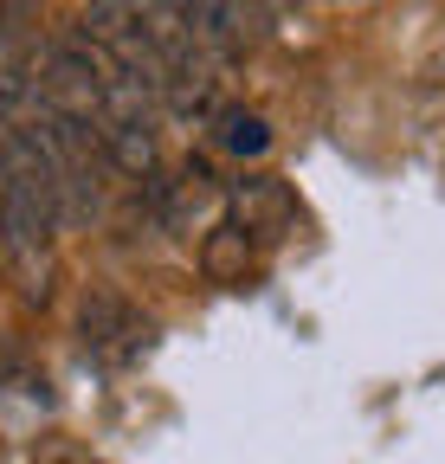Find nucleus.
Listing matches in <instances>:
<instances>
[{
	"mask_svg": "<svg viewBox=\"0 0 445 464\" xmlns=\"http://www.w3.org/2000/svg\"><path fill=\"white\" fill-rule=\"evenodd\" d=\"M219 149L239 155V161H258V155L271 149L265 116H258V110H227V116H219Z\"/></svg>",
	"mask_w": 445,
	"mask_h": 464,
	"instance_id": "39448f33",
	"label": "nucleus"
},
{
	"mask_svg": "<svg viewBox=\"0 0 445 464\" xmlns=\"http://www.w3.org/2000/svg\"><path fill=\"white\" fill-rule=\"evenodd\" d=\"M0 130H7V123H0Z\"/></svg>",
	"mask_w": 445,
	"mask_h": 464,
	"instance_id": "6e6552de",
	"label": "nucleus"
},
{
	"mask_svg": "<svg viewBox=\"0 0 445 464\" xmlns=\"http://www.w3.org/2000/svg\"><path fill=\"white\" fill-rule=\"evenodd\" d=\"M227 200H233V226L246 239H285L291 219H297V200L277 174H239Z\"/></svg>",
	"mask_w": 445,
	"mask_h": 464,
	"instance_id": "f03ea898",
	"label": "nucleus"
},
{
	"mask_svg": "<svg viewBox=\"0 0 445 464\" xmlns=\"http://www.w3.org/2000/svg\"><path fill=\"white\" fill-rule=\"evenodd\" d=\"M97 7H130V0H91V14H97Z\"/></svg>",
	"mask_w": 445,
	"mask_h": 464,
	"instance_id": "0eeeda50",
	"label": "nucleus"
},
{
	"mask_svg": "<svg viewBox=\"0 0 445 464\" xmlns=\"http://www.w3.org/2000/svg\"><path fill=\"white\" fill-rule=\"evenodd\" d=\"M97 142H103V161L123 168V174H155V130L142 116H123V123H97Z\"/></svg>",
	"mask_w": 445,
	"mask_h": 464,
	"instance_id": "7ed1b4c3",
	"label": "nucleus"
},
{
	"mask_svg": "<svg viewBox=\"0 0 445 464\" xmlns=\"http://www.w3.org/2000/svg\"><path fill=\"white\" fill-rule=\"evenodd\" d=\"M78 335H84L91 355H103V362H130L136 348L149 342V329H142L136 310H130V297H123V290H110V284H97L91 297H84V310H78Z\"/></svg>",
	"mask_w": 445,
	"mask_h": 464,
	"instance_id": "f257e3e1",
	"label": "nucleus"
},
{
	"mask_svg": "<svg viewBox=\"0 0 445 464\" xmlns=\"http://www.w3.org/2000/svg\"><path fill=\"white\" fill-rule=\"evenodd\" d=\"M20 103H33V52L0 39V116L20 110Z\"/></svg>",
	"mask_w": 445,
	"mask_h": 464,
	"instance_id": "423d86ee",
	"label": "nucleus"
},
{
	"mask_svg": "<svg viewBox=\"0 0 445 464\" xmlns=\"http://www.w3.org/2000/svg\"><path fill=\"white\" fill-rule=\"evenodd\" d=\"M246 265H252V239H246L239 226H219V232H207V239H200V271H207L213 284H239Z\"/></svg>",
	"mask_w": 445,
	"mask_h": 464,
	"instance_id": "20e7f679",
	"label": "nucleus"
}]
</instances>
